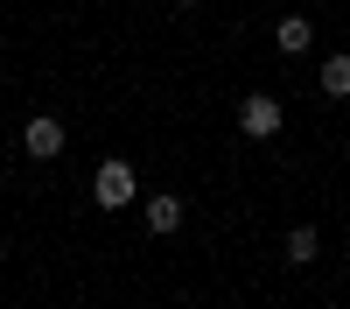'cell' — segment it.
Wrapping results in <instances>:
<instances>
[{
	"mask_svg": "<svg viewBox=\"0 0 350 309\" xmlns=\"http://www.w3.org/2000/svg\"><path fill=\"white\" fill-rule=\"evenodd\" d=\"M315 253H323V239H315V225H295V232H287V260H295V267H308Z\"/></svg>",
	"mask_w": 350,
	"mask_h": 309,
	"instance_id": "obj_7",
	"label": "cell"
},
{
	"mask_svg": "<svg viewBox=\"0 0 350 309\" xmlns=\"http://www.w3.org/2000/svg\"><path fill=\"white\" fill-rule=\"evenodd\" d=\"M183 218H189V211H183V197H175V190H154L148 204H140V225H148L154 239H168V232H183Z\"/></svg>",
	"mask_w": 350,
	"mask_h": 309,
	"instance_id": "obj_4",
	"label": "cell"
},
{
	"mask_svg": "<svg viewBox=\"0 0 350 309\" xmlns=\"http://www.w3.org/2000/svg\"><path fill=\"white\" fill-rule=\"evenodd\" d=\"M133 197H140L133 162H120V155H112V162H98V176H92V204H98V211H126Z\"/></svg>",
	"mask_w": 350,
	"mask_h": 309,
	"instance_id": "obj_1",
	"label": "cell"
},
{
	"mask_svg": "<svg viewBox=\"0 0 350 309\" xmlns=\"http://www.w3.org/2000/svg\"><path fill=\"white\" fill-rule=\"evenodd\" d=\"M280 127H287V112H280V99H273V92L239 99V134H245V140H273Z\"/></svg>",
	"mask_w": 350,
	"mask_h": 309,
	"instance_id": "obj_2",
	"label": "cell"
},
{
	"mask_svg": "<svg viewBox=\"0 0 350 309\" xmlns=\"http://www.w3.org/2000/svg\"><path fill=\"white\" fill-rule=\"evenodd\" d=\"M323 92H329V99H350V49L323 56Z\"/></svg>",
	"mask_w": 350,
	"mask_h": 309,
	"instance_id": "obj_6",
	"label": "cell"
},
{
	"mask_svg": "<svg viewBox=\"0 0 350 309\" xmlns=\"http://www.w3.org/2000/svg\"><path fill=\"white\" fill-rule=\"evenodd\" d=\"M273 49H280V56H308V49H315V28H308V14H280V28H273Z\"/></svg>",
	"mask_w": 350,
	"mask_h": 309,
	"instance_id": "obj_5",
	"label": "cell"
},
{
	"mask_svg": "<svg viewBox=\"0 0 350 309\" xmlns=\"http://www.w3.org/2000/svg\"><path fill=\"white\" fill-rule=\"evenodd\" d=\"M21 148L36 162H56V155H64V120H56V112H36V120L21 127Z\"/></svg>",
	"mask_w": 350,
	"mask_h": 309,
	"instance_id": "obj_3",
	"label": "cell"
},
{
	"mask_svg": "<svg viewBox=\"0 0 350 309\" xmlns=\"http://www.w3.org/2000/svg\"><path fill=\"white\" fill-rule=\"evenodd\" d=\"M175 8H203V0H175Z\"/></svg>",
	"mask_w": 350,
	"mask_h": 309,
	"instance_id": "obj_8",
	"label": "cell"
}]
</instances>
